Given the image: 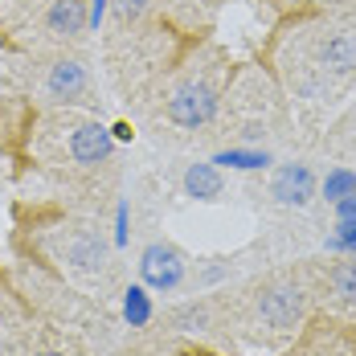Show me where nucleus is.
Instances as JSON below:
<instances>
[{"instance_id": "1", "label": "nucleus", "mask_w": 356, "mask_h": 356, "mask_svg": "<svg viewBox=\"0 0 356 356\" xmlns=\"http://www.w3.org/2000/svg\"><path fill=\"white\" fill-rule=\"evenodd\" d=\"M303 291L295 283H270L266 291H258L254 299V320L266 332H291L295 323L303 320Z\"/></svg>"}, {"instance_id": "2", "label": "nucleus", "mask_w": 356, "mask_h": 356, "mask_svg": "<svg viewBox=\"0 0 356 356\" xmlns=\"http://www.w3.org/2000/svg\"><path fill=\"white\" fill-rule=\"evenodd\" d=\"M213 115H217V90L205 82V78L180 82L177 90H172V99H168V119H172L177 127L197 131V127H205Z\"/></svg>"}, {"instance_id": "3", "label": "nucleus", "mask_w": 356, "mask_h": 356, "mask_svg": "<svg viewBox=\"0 0 356 356\" xmlns=\"http://www.w3.org/2000/svg\"><path fill=\"white\" fill-rule=\"evenodd\" d=\"M312 62L320 74H332V78H344V74L356 70V25H336L320 33V41L312 45Z\"/></svg>"}, {"instance_id": "4", "label": "nucleus", "mask_w": 356, "mask_h": 356, "mask_svg": "<svg viewBox=\"0 0 356 356\" xmlns=\"http://www.w3.org/2000/svg\"><path fill=\"white\" fill-rule=\"evenodd\" d=\"M140 275L152 291H177L184 283V254L168 242H152L140 254Z\"/></svg>"}, {"instance_id": "5", "label": "nucleus", "mask_w": 356, "mask_h": 356, "mask_svg": "<svg viewBox=\"0 0 356 356\" xmlns=\"http://www.w3.org/2000/svg\"><path fill=\"white\" fill-rule=\"evenodd\" d=\"M316 172L307 168V164H283L275 180H270V197L279 201V205H295V209H303V205H312L316 201Z\"/></svg>"}, {"instance_id": "6", "label": "nucleus", "mask_w": 356, "mask_h": 356, "mask_svg": "<svg viewBox=\"0 0 356 356\" xmlns=\"http://www.w3.org/2000/svg\"><path fill=\"white\" fill-rule=\"evenodd\" d=\"M111 152H115V140H111L107 127L99 123H78L70 136V156L78 164H107Z\"/></svg>"}, {"instance_id": "7", "label": "nucleus", "mask_w": 356, "mask_h": 356, "mask_svg": "<svg viewBox=\"0 0 356 356\" xmlns=\"http://www.w3.org/2000/svg\"><path fill=\"white\" fill-rule=\"evenodd\" d=\"M86 21H90V13L82 8V0H54V8H49V17H45V25L62 37L82 33Z\"/></svg>"}, {"instance_id": "8", "label": "nucleus", "mask_w": 356, "mask_h": 356, "mask_svg": "<svg viewBox=\"0 0 356 356\" xmlns=\"http://www.w3.org/2000/svg\"><path fill=\"white\" fill-rule=\"evenodd\" d=\"M86 90V70H82V62H58L54 70H49V95L54 99H74V95H82Z\"/></svg>"}, {"instance_id": "9", "label": "nucleus", "mask_w": 356, "mask_h": 356, "mask_svg": "<svg viewBox=\"0 0 356 356\" xmlns=\"http://www.w3.org/2000/svg\"><path fill=\"white\" fill-rule=\"evenodd\" d=\"M184 193L197 197V201H217L221 197V172L213 164H193L184 172Z\"/></svg>"}, {"instance_id": "10", "label": "nucleus", "mask_w": 356, "mask_h": 356, "mask_svg": "<svg viewBox=\"0 0 356 356\" xmlns=\"http://www.w3.org/2000/svg\"><path fill=\"white\" fill-rule=\"evenodd\" d=\"M327 291H332L340 303L356 307V254L344 258V262H336V266L327 270Z\"/></svg>"}, {"instance_id": "11", "label": "nucleus", "mask_w": 356, "mask_h": 356, "mask_svg": "<svg viewBox=\"0 0 356 356\" xmlns=\"http://www.w3.org/2000/svg\"><path fill=\"white\" fill-rule=\"evenodd\" d=\"M213 164L238 168V172H258V168L270 164V152H258V147H229V152H217Z\"/></svg>"}, {"instance_id": "12", "label": "nucleus", "mask_w": 356, "mask_h": 356, "mask_svg": "<svg viewBox=\"0 0 356 356\" xmlns=\"http://www.w3.org/2000/svg\"><path fill=\"white\" fill-rule=\"evenodd\" d=\"M66 258H70L74 266H103L107 262V246L103 242H95V238H74L70 246H66Z\"/></svg>"}, {"instance_id": "13", "label": "nucleus", "mask_w": 356, "mask_h": 356, "mask_svg": "<svg viewBox=\"0 0 356 356\" xmlns=\"http://www.w3.org/2000/svg\"><path fill=\"white\" fill-rule=\"evenodd\" d=\"M123 320L131 323V327H143V323L152 320V295L143 286H127L123 291Z\"/></svg>"}, {"instance_id": "14", "label": "nucleus", "mask_w": 356, "mask_h": 356, "mask_svg": "<svg viewBox=\"0 0 356 356\" xmlns=\"http://www.w3.org/2000/svg\"><path fill=\"white\" fill-rule=\"evenodd\" d=\"M348 193H356V172L353 168H336V172H327V180H323V201H344Z\"/></svg>"}, {"instance_id": "15", "label": "nucleus", "mask_w": 356, "mask_h": 356, "mask_svg": "<svg viewBox=\"0 0 356 356\" xmlns=\"http://www.w3.org/2000/svg\"><path fill=\"white\" fill-rule=\"evenodd\" d=\"M327 250L356 254V217H336V229L327 234Z\"/></svg>"}, {"instance_id": "16", "label": "nucleus", "mask_w": 356, "mask_h": 356, "mask_svg": "<svg viewBox=\"0 0 356 356\" xmlns=\"http://www.w3.org/2000/svg\"><path fill=\"white\" fill-rule=\"evenodd\" d=\"M177 323H180V327H201V323H205V307H197V303H193V307H184V312L177 316Z\"/></svg>"}, {"instance_id": "17", "label": "nucleus", "mask_w": 356, "mask_h": 356, "mask_svg": "<svg viewBox=\"0 0 356 356\" xmlns=\"http://www.w3.org/2000/svg\"><path fill=\"white\" fill-rule=\"evenodd\" d=\"M123 242H127V205L115 209V246H123Z\"/></svg>"}, {"instance_id": "18", "label": "nucleus", "mask_w": 356, "mask_h": 356, "mask_svg": "<svg viewBox=\"0 0 356 356\" xmlns=\"http://www.w3.org/2000/svg\"><path fill=\"white\" fill-rule=\"evenodd\" d=\"M332 209H336V217H356V193H348L344 201H336Z\"/></svg>"}, {"instance_id": "19", "label": "nucleus", "mask_w": 356, "mask_h": 356, "mask_svg": "<svg viewBox=\"0 0 356 356\" xmlns=\"http://www.w3.org/2000/svg\"><path fill=\"white\" fill-rule=\"evenodd\" d=\"M107 4H111V0H95V8H90V25H99V21H103V13H107Z\"/></svg>"}, {"instance_id": "20", "label": "nucleus", "mask_w": 356, "mask_h": 356, "mask_svg": "<svg viewBox=\"0 0 356 356\" xmlns=\"http://www.w3.org/2000/svg\"><path fill=\"white\" fill-rule=\"evenodd\" d=\"M41 356H66V353H41Z\"/></svg>"}, {"instance_id": "21", "label": "nucleus", "mask_w": 356, "mask_h": 356, "mask_svg": "<svg viewBox=\"0 0 356 356\" xmlns=\"http://www.w3.org/2000/svg\"><path fill=\"white\" fill-rule=\"evenodd\" d=\"M131 356H143V353H131Z\"/></svg>"}]
</instances>
